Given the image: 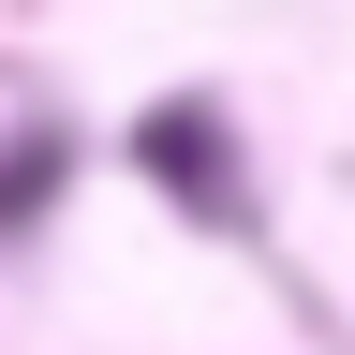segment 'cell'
<instances>
[{"label": "cell", "instance_id": "1", "mask_svg": "<svg viewBox=\"0 0 355 355\" xmlns=\"http://www.w3.org/2000/svg\"><path fill=\"white\" fill-rule=\"evenodd\" d=\"M148 163H178V178H193V207H207V222H237V148H222L193 104H178V119H148Z\"/></svg>", "mask_w": 355, "mask_h": 355}]
</instances>
